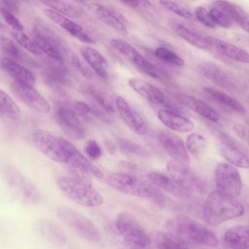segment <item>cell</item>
Masks as SVG:
<instances>
[{"instance_id": "obj_1", "label": "cell", "mask_w": 249, "mask_h": 249, "mask_svg": "<svg viewBox=\"0 0 249 249\" xmlns=\"http://www.w3.org/2000/svg\"><path fill=\"white\" fill-rule=\"evenodd\" d=\"M244 212V207L236 198L216 190L208 196L204 207L203 217L207 225L215 227L242 216Z\"/></svg>"}, {"instance_id": "obj_2", "label": "cell", "mask_w": 249, "mask_h": 249, "mask_svg": "<svg viewBox=\"0 0 249 249\" xmlns=\"http://www.w3.org/2000/svg\"><path fill=\"white\" fill-rule=\"evenodd\" d=\"M166 225L171 231L194 242L211 247L218 244L217 237L212 231L187 216L178 215L169 219Z\"/></svg>"}, {"instance_id": "obj_3", "label": "cell", "mask_w": 249, "mask_h": 249, "mask_svg": "<svg viewBox=\"0 0 249 249\" xmlns=\"http://www.w3.org/2000/svg\"><path fill=\"white\" fill-rule=\"evenodd\" d=\"M116 227L126 249H147L150 247L151 239L131 213L126 212L119 213Z\"/></svg>"}, {"instance_id": "obj_4", "label": "cell", "mask_w": 249, "mask_h": 249, "mask_svg": "<svg viewBox=\"0 0 249 249\" xmlns=\"http://www.w3.org/2000/svg\"><path fill=\"white\" fill-rule=\"evenodd\" d=\"M56 184L62 194L75 203L87 207L102 204V196L92 186L87 185L70 177H59Z\"/></svg>"}, {"instance_id": "obj_5", "label": "cell", "mask_w": 249, "mask_h": 249, "mask_svg": "<svg viewBox=\"0 0 249 249\" xmlns=\"http://www.w3.org/2000/svg\"><path fill=\"white\" fill-rule=\"evenodd\" d=\"M56 214L61 221L82 239L91 243L100 241L101 235L98 228L79 212L67 207H61Z\"/></svg>"}, {"instance_id": "obj_6", "label": "cell", "mask_w": 249, "mask_h": 249, "mask_svg": "<svg viewBox=\"0 0 249 249\" xmlns=\"http://www.w3.org/2000/svg\"><path fill=\"white\" fill-rule=\"evenodd\" d=\"M108 184L117 191L130 196L155 199L160 192L136 177L123 173L109 174L107 178Z\"/></svg>"}, {"instance_id": "obj_7", "label": "cell", "mask_w": 249, "mask_h": 249, "mask_svg": "<svg viewBox=\"0 0 249 249\" xmlns=\"http://www.w3.org/2000/svg\"><path fill=\"white\" fill-rule=\"evenodd\" d=\"M33 140L36 147L46 157L55 162H66L67 157L61 137L38 129L34 132Z\"/></svg>"}, {"instance_id": "obj_8", "label": "cell", "mask_w": 249, "mask_h": 249, "mask_svg": "<svg viewBox=\"0 0 249 249\" xmlns=\"http://www.w3.org/2000/svg\"><path fill=\"white\" fill-rule=\"evenodd\" d=\"M217 191L236 198L242 189V180L237 169L228 163L219 164L215 170Z\"/></svg>"}, {"instance_id": "obj_9", "label": "cell", "mask_w": 249, "mask_h": 249, "mask_svg": "<svg viewBox=\"0 0 249 249\" xmlns=\"http://www.w3.org/2000/svg\"><path fill=\"white\" fill-rule=\"evenodd\" d=\"M11 88L15 96L31 109L42 113L49 111V103L33 86L14 81Z\"/></svg>"}, {"instance_id": "obj_10", "label": "cell", "mask_w": 249, "mask_h": 249, "mask_svg": "<svg viewBox=\"0 0 249 249\" xmlns=\"http://www.w3.org/2000/svg\"><path fill=\"white\" fill-rule=\"evenodd\" d=\"M55 117L60 128L70 137L80 140L86 136L85 129L72 109L60 105L55 110Z\"/></svg>"}, {"instance_id": "obj_11", "label": "cell", "mask_w": 249, "mask_h": 249, "mask_svg": "<svg viewBox=\"0 0 249 249\" xmlns=\"http://www.w3.org/2000/svg\"><path fill=\"white\" fill-rule=\"evenodd\" d=\"M158 138L164 149L174 160L185 165L189 164L190 157L179 137L171 132L163 130L159 133Z\"/></svg>"}, {"instance_id": "obj_12", "label": "cell", "mask_w": 249, "mask_h": 249, "mask_svg": "<svg viewBox=\"0 0 249 249\" xmlns=\"http://www.w3.org/2000/svg\"><path fill=\"white\" fill-rule=\"evenodd\" d=\"M5 174L8 183L19 193L25 202L35 204L39 201L40 195L36 189L18 172L10 168Z\"/></svg>"}, {"instance_id": "obj_13", "label": "cell", "mask_w": 249, "mask_h": 249, "mask_svg": "<svg viewBox=\"0 0 249 249\" xmlns=\"http://www.w3.org/2000/svg\"><path fill=\"white\" fill-rule=\"evenodd\" d=\"M44 14L53 22L59 25L72 36L84 43L93 44L94 40L79 24L57 12L50 9L44 10Z\"/></svg>"}, {"instance_id": "obj_14", "label": "cell", "mask_w": 249, "mask_h": 249, "mask_svg": "<svg viewBox=\"0 0 249 249\" xmlns=\"http://www.w3.org/2000/svg\"><path fill=\"white\" fill-rule=\"evenodd\" d=\"M61 139L67 155L66 163L67 164L81 167L99 178L104 177L103 172L87 159L73 144L64 138L61 137Z\"/></svg>"}, {"instance_id": "obj_15", "label": "cell", "mask_w": 249, "mask_h": 249, "mask_svg": "<svg viewBox=\"0 0 249 249\" xmlns=\"http://www.w3.org/2000/svg\"><path fill=\"white\" fill-rule=\"evenodd\" d=\"M116 105L123 120L132 131L139 135L146 133L145 122L123 97L116 98Z\"/></svg>"}, {"instance_id": "obj_16", "label": "cell", "mask_w": 249, "mask_h": 249, "mask_svg": "<svg viewBox=\"0 0 249 249\" xmlns=\"http://www.w3.org/2000/svg\"><path fill=\"white\" fill-rule=\"evenodd\" d=\"M186 166L173 160L167 163V169L171 178L183 188L190 192L196 189L198 181Z\"/></svg>"}, {"instance_id": "obj_17", "label": "cell", "mask_w": 249, "mask_h": 249, "mask_svg": "<svg viewBox=\"0 0 249 249\" xmlns=\"http://www.w3.org/2000/svg\"><path fill=\"white\" fill-rule=\"evenodd\" d=\"M176 98L180 104L210 121L217 122L220 119L215 110L197 98L182 92L177 93Z\"/></svg>"}, {"instance_id": "obj_18", "label": "cell", "mask_w": 249, "mask_h": 249, "mask_svg": "<svg viewBox=\"0 0 249 249\" xmlns=\"http://www.w3.org/2000/svg\"><path fill=\"white\" fill-rule=\"evenodd\" d=\"M88 10L95 17L122 35L127 33L125 26L111 10L97 3L86 5Z\"/></svg>"}, {"instance_id": "obj_19", "label": "cell", "mask_w": 249, "mask_h": 249, "mask_svg": "<svg viewBox=\"0 0 249 249\" xmlns=\"http://www.w3.org/2000/svg\"><path fill=\"white\" fill-rule=\"evenodd\" d=\"M158 116L160 120L172 130L186 133L194 128V124L190 120L174 111L161 109L158 112Z\"/></svg>"}, {"instance_id": "obj_20", "label": "cell", "mask_w": 249, "mask_h": 249, "mask_svg": "<svg viewBox=\"0 0 249 249\" xmlns=\"http://www.w3.org/2000/svg\"><path fill=\"white\" fill-rule=\"evenodd\" d=\"M199 72L210 81L227 89H232L234 82L226 72L212 63H204L198 66Z\"/></svg>"}, {"instance_id": "obj_21", "label": "cell", "mask_w": 249, "mask_h": 249, "mask_svg": "<svg viewBox=\"0 0 249 249\" xmlns=\"http://www.w3.org/2000/svg\"><path fill=\"white\" fill-rule=\"evenodd\" d=\"M147 178L153 184L176 196L186 198L189 196L190 192L181 186L170 176L158 172H150Z\"/></svg>"}, {"instance_id": "obj_22", "label": "cell", "mask_w": 249, "mask_h": 249, "mask_svg": "<svg viewBox=\"0 0 249 249\" xmlns=\"http://www.w3.org/2000/svg\"><path fill=\"white\" fill-rule=\"evenodd\" d=\"M1 65L3 70L15 79L14 81L32 86L35 83L33 73L13 59L2 57Z\"/></svg>"}, {"instance_id": "obj_23", "label": "cell", "mask_w": 249, "mask_h": 249, "mask_svg": "<svg viewBox=\"0 0 249 249\" xmlns=\"http://www.w3.org/2000/svg\"><path fill=\"white\" fill-rule=\"evenodd\" d=\"M31 36L32 39L41 52L56 61H62L63 56L57 46L58 43H56L53 37L36 28L32 31Z\"/></svg>"}, {"instance_id": "obj_24", "label": "cell", "mask_w": 249, "mask_h": 249, "mask_svg": "<svg viewBox=\"0 0 249 249\" xmlns=\"http://www.w3.org/2000/svg\"><path fill=\"white\" fill-rule=\"evenodd\" d=\"M224 240L231 249H248L249 225H240L231 228L225 232Z\"/></svg>"}, {"instance_id": "obj_25", "label": "cell", "mask_w": 249, "mask_h": 249, "mask_svg": "<svg viewBox=\"0 0 249 249\" xmlns=\"http://www.w3.org/2000/svg\"><path fill=\"white\" fill-rule=\"evenodd\" d=\"M210 48H214L219 53L239 62L249 63V53L231 44L210 36Z\"/></svg>"}, {"instance_id": "obj_26", "label": "cell", "mask_w": 249, "mask_h": 249, "mask_svg": "<svg viewBox=\"0 0 249 249\" xmlns=\"http://www.w3.org/2000/svg\"><path fill=\"white\" fill-rule=\"evenodd\" d=\"M128 84L138 94L152 103L161 104L164 101V95L160 89L143 80L131 78Z\"/></svg>"}, {"instance_id": "obj_27", "label": "cell", "mask_w": 249, "mask_h": 249, "mask_svg": "<svg viewBox=\"0 0 249 249\" xmlns=\"http://www.w3.org/2000/svg\"><path fill=\"white\" fill-rule=\"evenodd\" d=\"M216 8L224 12L244 31L249 33V16L239 6L225 0L214 2Z\"/></svg>"}, {"instance_id": "obj_28", "label": "cell", "mask_w": 249, "mask_h": 249, "mask_svg": "<svg viewBox=\"0 0 249 249\" xmlns=\"http://www.w3.org/2000/svg\"><path fill=\"white\" fill-rule=\"evenodd\" d=\"M80 51L87 62L100 77L106 78L107 76V62L98 51L85 46L80 48Z\"/></svg>"}, {"instance_id": "obj_29", "label": "cell", "mask_w": 249, "mask_h": 249, "mask_svg": "<svg viewBox=\"0 0 249 249\" xmlns=\"http://www.w3.org/2000/svg\"><path fill=\"white\" fill-rule=\"evenodd\" d=\"M172 27L179 36L193 45L200 49L210 48L209 36H203L178 22H173Z\"/></svg>"}, {"instance_id": "obj_30", "label": "cell", "mask_w": 249, "mask_h": 249, "mask_svg": "<svg viewBox=\"0 0 249 249\" xmlns=\"http://www.w3.org/2000/svg\"><path fill=\"white\" fill-rule=\"evenodd\" d=\"M110 44L115 49L132 62L140 70L142 68L148 61L133 46L124 40L119 38L113 39Z\"/></svg>"}, {"instance_id": "obj_31", "label": "cell", "mask_w": 249, "mask_h": 249, "mask_svg": "<svg viewBox=\"0 0 249 249\" xmlns=\"http://www.w3.org/2000/svg\"><path fill=\"white\" fill-rule=\"evenodd\" d=\"M223 156L231 165L244 169L249 168V159L241 150L232 144L224 141L220 144Z\"/></svg>"}, {"instance_id": "obj_32", "label": "cell", "mask_w": 249, "mask_h": 249, "mask_svg": "<svg viewBox=\"0 0 249 249\" xmlns=\"http://www.w3.org/2000/svg\"><path fill=\"white\" fill-rule=\"evenodd\" d=\"M152 238L158 249H190L182 240L170 233L158 231Z\"/></svg>"}, {"instance_id": "obj_33", "label": "cell", "mask_w": 249, "mask_h": 249, "mask_svg": "<svg viewBox=\"0 0 249 249\" xmlns=\"http://www.w3.org/2000/svg\"><path fill=\"white\" fill-rule=\"evenodd\" d=\"M41 234L49 241L57 244H63L67 237L62 229L55 223L49 220H42L39 223Z\"/></svg>"}, {"instance_id": "obj_34", "label": "cell", "mask_w": 249, "mask_h": 249, "mask_svg": "<svg viewBox=\"0 0 249 249\" xmlns=\"http://www.w3.org/2000/svg\"><path fill=\"white\" fill-rule=\"evenodd\" d=\"M0 114L1 117L17 122L21 116V111L16 103L4 91H0Z\"/></svg>"}, {"instance_id": "obj_35", "label": "cell", "mask_w": 249, "mask_h": 249, "mask_svg": "<svg viewBox=\"0 0 249 249\" xmlns=\"http://www.w3.org/2000/svg\"><path fill=\"white\" fill-rule=\"evenodd\" d=\"M204 90L210 96L241 114L246 113L244 107L236 99L216 89L209 87H204Z\"/></svg>"}, {"instance_id": "obj_36", "label": "cell", "mask_w": 249, "mask_h": 249, "mask_svg": "<svg viewBox=\"0 0 249 249\" xmlns=\"http://www.w3.org/2000/svg\"><path fill=\"white\" fill-rule=\"evenodd\" d=\"M42 2L52 10L66 17L77 18L82 15L81 10L71 4L62 1L43 0Z\"/></svg>"}, {"instance_id": "obj_37", "label": "cell", "mask_w": 249, "mask_h": 249, "mask_svg": "<svg viewBox=\"0 0 249 249\" xmlns=\"http://www.w3.org/2000/svg\"><path fill=\"white\" fill-rule=\"evenodd\" d=\"M155 55L159 59L168 64L179 67L184 64V60L180 57L163 47L157 48L155 51Z\"/></svg>"}, {"instance_id": "obj_38", "label": "cell", "mask_w": 249, "mask_h": 249, "mask_svg": "<svg viewBox=\"0 0 249 249\" xmlns=\"http://www.w3.org/2000/svg\"><path fill=\"white\" fill-rule=\"evenodd\" d=\"M11 34L13 38L21 46L35 55H40L42 52L36 46L33 39L22 31L13 30Z\"/></svg>"}, {"instance_id": "obj_39", "label": "cell", "mask_w": 249, "mask_h": 249, "mask_svg": "<svg viewBox=\"0 0 249 249\" xmlns=\"http://www.w3.org/2000/svg\"><path fill=\"white\" fill-rule=\"evenodd\" d=\"M119 146L125 152L142 157H149L150 153L142 146L126 139L118 140Z\"/></svg>"}, {"instance_id": "obj_40", "label": "cell", "mask_w": 249, "mask_h": 249, "mask_svg": "<svg viewBox=\"0 0 249 249\" xmlns=\"http://www.w3.org/2000/svg\"><path fill=\"white\" fill-rule=\"evenodd\" d=\"M205 140L200 134L192 133L186 140V147L188 151L194 155L200 154L205 146Z\"/></svg>"}, {"instance_id": "obj_41", "label": "cell", "mask_w": 249, "mask_h": 249, "mask_svg": "<svg viewBox=\"0 0 249 249\" xmlns=\"http://www.w3.org/2000/svg\"><path fill=\"white\" fill-rule=\"evenodd\" d=\"M68 168L70 177L87 185L92 186L90 174L86 170L71 164H68Z\"/></svg>"}, {"instance_id": "obj_42", "label": "cell", "mask_w": 249, "mask_h": 249, "mask_svg": "<svg viewBox=\"0 0 249 249\" xmlns=\"http://www.w3.org/2000/svg\"><path fill=\"white\" fill-rule=\"evenodd\" d=\"M0 44L4 52L11 57L18 60L22 57L20 50L10 38L1 36Z\"/></svg>"}, {"instance_id": "obj_43", "label": "cell", "mask_w": 249, "mask_h": 249, "mask_svg": "<svg viewBox=\"0 0 249 249\" xmlns=\"http://www.w3.org/2000/svg\"><path fill=\"white\" fill-rule=\"evenodd\" d=\"M159 2L164 8L180 17L185 18L192 17V14L188 10L174 1L160 0Z\"/></svg>"}, {"instance_id": "obj_44", "label": "cell", "mask_w": 249, "mask_h": 249, "mask_svg": "<svg viewBox=\"0 0 249 249\" xmlns=\"http://www.w3.org/2000/svg\"><path fill=\"white\" fill-rule=\"evenodd\" d=\"M209 12L216 25L224 28H229L231 26L232 20L221 10L217 8H213Z\"/></svg>"}, {"instance_id": "obj_45", "label": "cell", "mask_w": 249, "mask_h": 249, "mask_svg": "<svg viewBox=\"0 0 249 249\" xmlns=\"http://www.w3.org/2000/svg\"><path fill=\"white\" fill-rule=\"evenodd\" d=\"M195 16L199 22L209 28H213L216 25L213 21L210 12L203 7L199 6L196 9Z\"/></svg>"}, {"instance_id": "obj_46", "label": "cell", "mask_w": 249, "mask_h": 249, "mask_svg": "<svg viewBox=\"0 0 249 249\" xmlns=\"http://www.w3.org/2000/svg\"><path fill=\"white\" fill-rule=\"evenodd\" d=\"M0 12L4 20L13 30L22 31L23 30L22 24L12 13L1 7Z\"/></svg>"}, {"instance_id": "obj_47", "label": "cell", "mask_w": 249, "mask_h": 249, "mask_svg": "<svg viewBox=\"0 0 249 249\" xmlns=\"http://www.w3.org/2000/svg\"><path fill=\"white\" fill-rule=\"evenodd\" d=\"M85 151L88 157L92 160L98 159L102 154L100 145L96 141L92 140L89 141L87 143Z\"/></svg>"}, {"instance_id": "obj_48", "label": "cell", "mask_w": 249, "mask_h": 249, "mask_svg": "<svg viewBox=\"0 0 249 249\" xmlns=\"http://www.w3.org/2000/svg\"><path fill=\"white\" fill-rule=\"evenodd\" d=\"M92 94L98 104L105 110L109 112L114 111V108L112 104L107 97L96 91L92 92Z\"/></svg>"}, {"instance_id": "obj_49", "label": "cell", "mask_w": 249, "mask_h": 249, "mask_svg": "<svg viewBox=\"0 0 249 249\" xmlns=\"http://www.w3.org/2000/svg\"><path fill=\"white\" fill-rule=\"evenodd\" d=\"M71 62L74 67L86 78L90 79L92 77L91 71L86 67L79 58L73 55L71 57Z\"/></svg>"}, {"instance_id": "obj_50", "label": "cell", "mask_w": 249, "mask_h": 249, "mask_svg": "<svg viewBox=\"0 0 249 249\" xmlns=\"http://www.w3.org/2000/svg\"><path fill=\"white\" fill-rule=\"evenodd\" d=\"M233 130L240 139L249 145V128L245 126L237 124L234 125Z\"/></svg>"}, {"instance_id": "obj_51", "label": "cell", "mask_w": 249, "mask_h": 249, "mask_svg": "<svg viewBox=\"0 0 249 249\" xmlns=\"http://www.w3.org/2000/svg\"><path fill=\"white\" fill-rule=\"evenodd\" d=\"M72 110L76 115H85L90 111V107L86 103L78 101L75 103Z\"/></svg>"}, {"instance_id": "obj_52", "label": "cell", "mask_w": 249, "mask_h": 249, "mask_svg": "<svg viewBox=\"0 0 249 249\" xmlns=\"http://www.w3.org/2000/svg\"><path fill=\"white\" fill-rule=\"evenodd\" d=\"M1 7L4 8L8 11L13 13L18 11V6L15 1L1 0L0 1Z\"/></svg>"}, {"instance_id": "obj_53", "label": "cell", "mask_w": 249, "mask_h": 249, "mask_svg": "<svg viewBox=\"0 0 249 249\" xmlns=\"http://www.w3.org/2000/svg\"><path fill=\"white\" fill-rule=\"evenodd\" d=\"M122 2L132 8H136L142 5L141 0H123Z\"/></svg>"}, {"instance_id": "obj_54", "label": "cell", "mask_w": 249, "mask_h": 249, "mask_svg": "<svg viewBox=\"0 0 249 249\" xmlns=\"http://www.w3.org/2000/svg\"><path fill=\"white\" fill-rule=\"evenodd\" d=\"M105 145L107 150L110 154H113L115 153V147L111 142L106 141Z\"/></svg>"}, {"instance_id": "obj_55", "label": "cell", "mask_w": 249, "mask_h": 249, "mask_svg": "<svg viewBox=\"0 0 249 249\" xmlns=\"http://www.w3.org/2000/svg\"><path fill=\"white\" fill-rule=\"evenodd\" d=\"M123 167H124L125 169H126L127 170L131 171L133 170L134 171L135 169V167L133 165H132L129 162H123L122 163L121 165Z\"/></svg>"}]
</instances>
